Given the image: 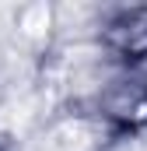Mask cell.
I'll return each instance as SVG.
<instances>
[{
	"label": "cell",
	"mask_w": 147,
	"mask_h": 151,
	"mask_svg": "<svg viewBox=\"0 0 147 151\" xmlns=\"http://www.w3.org/2000/svg\"><path fill=\"white\" fill-rule=\"evenodd\" d=\"M109 39L112 46L130 56V60H140L147 53V7H130L123 11V18L109 28Z\"/></svg>",
	"instance_id": "6da1fadb"
}]
</instances>
